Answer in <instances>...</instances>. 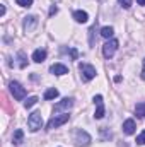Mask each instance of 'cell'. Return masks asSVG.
I'll return each instance as SVG.
<instances>
[{
  "label": "cell",
  "mask_w": 145,
  "mask_h": 147,
  "mask_svg": "<svg viewBox=\"0 0 145 147\" xmlns=\"http://www.w3.org/2000/svg\"><path fill=\"white\" fill-rule=\"evenodd\" d=\"M73 142H75V146H79V147H87V146H91L92 139H91V135H89L85 130L77 128V130L73 132Z\"/></svg>",
  "instance_id": "obj_1"
},
{
  "label": "cell",
  "mask_w": 145,
  "mask_h": 147,
  "mask_svg": "<svg viewBox=\"0 0 145 147\" xmlns=\"http://www.w3.org/2000/svg\"><path fill=\"white\" fill-rule=\"evenodd\" d=\"M28 127H29L31 132H38V130L43 127V116H41L39 111H34V113L29 115V118H28Z\"/></svg>",
  "instance_id": "obj_2"
},
{
  "label": "cell",
  "mask_w": 145,
  "mask_h": 147,
  "mask_svg": "<svg viewBox=\"0 0 145 147\" xmlns=\"http://www.w3.org/2000/svg\"><path fill=\"white\" fill-rule=\"evenodd\" d=\"M79 69H80V75H82L84 82H89V80H92L96 77V69L92 65H89V63H80Z\"/></svg>",
  "instance_id": "obj_3"
},
{
  "label": "cell",
  "mask_w": 145,
  "mask_h": 147,
  "mask_svg": "<svg viewBox=\"0 0 145 147\" xmlns=\"http://www.w3.org/2000/svg\"><path fill=\"white\" fill-rule=\"evenodd\" d=\"M9 87H10V92H12V96H14V99H17V101H22L24 98H26V89L19 84V82H10L9 84Z\"/></svg>",
  "instance_id": "obj_4"
},
{
  "label": "cell",
  "mask_w": 145,
  "mask_h": 147,
  "mask_svg": "<svg viewBox=\"0 0 145 147\" xmlns=\"http://www.w3.org/2000/svg\"><path fill=\"white\" fill-rule=\"evenodd\" d=\"M68 118H70V115H68V113H65V115H55V116L48 121V130H53V128L62 127L63 123H67V121H68Z\"/></svg>",
  "instance_id": "obj_5"
},
{
  "label": "cell",
  "mask_w": 145,
  "mask_h": 147,
  "mask_svg": "<svg viewBox=\"0 0 145 147\" xmlns=\"http://www.w3.org/2000/svg\"><path fill=\"white\" fill-rule=\"evenodd\" d=\"M118 45H119V43H118V39H109L108 43L103 46V55H104V58H108V60H109V58L116 53Z\"/></svg>",
  "instance_id": "obj_6"
},
{
  "label": "cell",
  "mask_w": 145,
  "mask_h": 147,
  "mask_svg": "<svg viewBox=\"0 0 145 147\" xmlns=\"http://www.w3.org/2000/svg\"><path fill=\"white\" fill-rule=\"evenodd\" d=\"M73 106V98H63L60 103L55 105L53 108V113H60V111H68Z\"/></svg>",
  "instance_id": "obj_7"
},
{
  "label": "cell",
  "mask_w": 145,
  "mask_h": 147,
  "mask_svg": "<svg viewBox=\"0 0 145 147\" xmlns=\"http://www.w3.org/2000/svg\"><path fill=\"white\" fill-rule=\"evenodd\" d=\"M94 105H96L94 118H96V120H101V118L104 116V103H103V96H101V94L94 96Z\"/></svg>",
  "instance_id": "obj_8"
},
{
  "label": "cell",
  "mask_w": 145,
  "mask_h": 147,
  "mask_svg": "<svg viewBox=\"0 0 145 147\" xmlns=\"http://www.w3.org/2000/svg\"><path fill=\"white\" fill-rule=\"evenodd\" d=\"M36 24H38L36 16H28V17H24V29H26V33L33 31V29L36 28Z\"/></svg>",
  "instance_id": "obj_9"
},
{
  "label": "cell",
  "mask_w": 145,
  "mask_h": 147,
  "mask_svg": "<svg viewBox=\"0 0 145 147\" xmlns=\"http://www.w3.org/2000/svg\"><path fill=\"white\" fill-rule=\"evenodd\" d=\"M50 72L53 75H65V74H68V69L65 65H62V63H53L50 67Z\"/></svg>",
  "instance_id": "obj_10"
},
{
  "label": "cell",
  "mask_w": 145,
  "mask_h": 147,
  "mask_svg": "<svg viewBox=\"0 0 145 147\" xmlns=\"http://www.w3.org/2000/svg\"><path fill=\"white\" fill-rule=\"evenodd\" d=\"M135 128H137V125H135V121H133V120H126V121L123 123V132H125L126 135L135 134Z\"/></svg>",
  "instance_id": "obj_11"
},
{
  "label": "cell",
  "mask_w": 145,
  "mask_h": 147,
  "mask_svg": "<svg viewBox=\"0 0 145 147\" xmlns=\"http://www.w3.org/2000/svg\"><path fill=\"white\" fill-rule=\"evenodd\" d=\"M33 60H34L36 63L44 62V60H46V50H43V48H38L36 51L33 53Z\"/></svg>",
  "instance_id": "obj_12"
},
{
  "label": "cell",
  "mask_w": 145,
  "mask_h": 147,
  "mask_svg": "<svg viewBox=\"0 0 145 147\" xmlns=\"http://www.w3.org/2000/svg\"><path fill=\"white\" fill-rule=\"evenodd\" d=\"M73 19H75L77 22L84 24V22L89 21V16H87V12H84V10H75V12H73Z\"/></svg>",
  "instance_id": "obj_13"
},
{
  "label": "cell",
  "mask_w": 145,
  "mask_h": 147,
  "mask_svg": "<svg viewBox=\"0 0 145 147\" xmlns=\"http://www.w3.org/2000/svg\"><path fill=\"white\" fill-rule=\"evenodd\" d=\"M12 142H14L15 146H19V144L24 142V132H22L21 128H17V130L14 132V135H12Z\"/></svg>",
  "instance_id": "obj_14"
},
{
  "label": "cell",
  "mask_w": 145,
  "mask_h": 147,
  "mask_svg": "<svg viewBox=\"0 0 145 147\" xmlns=\"http://www.w3.org/2000/svg\"><path fill=\"white\" fill-rule=\"evenodd\" d=\"M55 98H58V89H55V87H50V89H46V92H44V99H55Z\"/></svg>",
  "instance_id": "obj_15"
},
{
  "label": "cell",
  "mask_w": 145,
  "mask_h": 147,
  "mask_svg": "<svg viewBox=\"0 0 145 147\" xmlns=\"http://www.w3.org/2000/svg\"><path fill=\"white\" fill-rule=\"evenodd\" d=\"M2 108L7 111V113H14V108L10 106V103L7 99V94H2Z\"/></svg>",
  "instance_id": "obj_16"
},
{
  "label": "cell",
  "mask_w": 145,
  "mask_h": 147,
  "mask_svg": "<svg viewBox=\"0 0 145 147\" xmlns=\"http://www.w3.org/2000/svg\"><path fill=\"white\" fill-rule=\"evenodd\" d=\"M135 113H137L138 118H145V101L138 103V105L135 106Z\"/></svg>",
  "instance_id": "obj_17"
},
{
  "label": "cell",
  "mask_w": 145,
  "mask_h": 147,
  "mask_svg": "<svg viewBox=\"0 0 145 147\" xmlns=\"http://www.w3.org/2000/svg\"><path fill=\"white\" fill-rule=\"evenodd\" d=\"M17 58H19V67H21V69H26V65H28V57H26V53H24V51H19V53H17Z\"/></svg>",
  "instance_id": "obj_18"
},
{
  "label": "cell",
  "mask_w": 145,
  "mask_h": 147,
  "mask_svg": "<svg viewBox=\"0 0 145 147\" xmlns=\"http://www.w3.org/2000/svg\"><path fill=\"white\" fill-rule=\"evenodd\" d=\"M113 34H114V29H113L111 26H106V28H103V29H101V36L106 38V39L113 38Z\"/></svg>",
  "instance_id": "obj_19"
},
{
  "label": "cell",
  "mask_w": 145,
  "mask_h": 147,
  "mask_svg": "<svg viewBox=\"0 0 145 147\" xmlns=\"http://www.w3.org/2000/svg\"><path fill=\"white\" fill-rule=\"evenodd\" d=\"M38 101H39V99H38L36 96H31V98H28V99L24 101V108H26V110H29V108H33V106L36 105Z\"/></svg>",
  "instance_id": "obj_20"
},
{
  "label": "cell",
  "mask_w": 145,
  "mask_h": 147,
  "mask_svg": "<svg viewBox=\"0 0 145 147\" xmlns=\"http://www.w3.org/2000/svg\"><path fill=\"white\" fill-rule=\"evenodd\" d=\"M15 3L21 5V7H31L33 5V0H15Z\"/></svg>",
  "instance_id": "obj_21"
},
{
  "label": "cell",
  "mask_w": 145,
  "mask_h": 147,
  "mask_svg": "<svg viewBox=\"0 0 145 147\" xmlns=\"http://www.w3.org/2000/svg\"><path fill=\"white\" fill-rule=\"evenodd\" d=\"M137 144H138V146H145V130L137 137Z\"/></svg>",
  "instance_id": "obj_22"
},
{
  "label": "cell",
  "mask_w": 145,
  "mask_h": 147,
  "mask_svg": "<svg viewBox=\"0 0 145 147\" xmlns=\"http://www.w3.org/2000/svg\"><path fill=\"white\" fill-rule=\"evenodd\" d=\"M119 3H121V7H125V9H130V7H132V0H119Z\"/></svg>",
  "instance_id": "obj_23"
},
{
  "label": "cell",
  "mask_w": 145,
  "mask_h": 147,
  "mask_svg": "<svg viewBox=\"0 0 145 147\" xmlns=\"http://www.w3.org/2000/svg\"><path fill=\"white\" fill-rule=\"evenodd\" d=\"M94 31H96V26H92V28H91V31H89V33H91V39H89L91 46H94Z\"/></svg>",
  "instance_id": "obj_24"
},
{
  "label": "cell",
  "mask_w": 145,
  "mask_h": 147,
  "mask_svg": "<svg viewBox=\"0 0 145 147\" xmlns=\"http://www.w3.org/2000/svg\"><path fill=\"white\" fill-rule=\"evenodd\" d=\"M101 134H103L104 139H111V132H108L106 128H101Z\"/></svg>",
  "instance_id": "obj_25"
},
{
  "label": "cell",
  "mask_w": 145,
  "mask_h": 147,
  "mask_svg": "<svg viewBox=\"0 0 145 147\" xmlns=\"http://www.w3.org/2000/svg\"><path fill=\"white\" fill-rule=\"evenodd\" d=\"M56 12H58V7H56V5H51V9H50V17H51V16H55Z\"/></svg>",
  "instance_id": "obj_26"
},
{
  "label": "cell",
  "mask_w": 145,
  "mask_h": 147,
  "mask_svg": "<svg viewBox=\"0 0 145 147\" xmlns=\"http://www.w3.org/2000/svg\"><path fill=\"white\" fill-rule=\"evenodd\" d=\"M70 55H72L73 60H77V58H79V53H77V50H75V48H70Z\"/></svg>",
  "instance_id": "obj_27"
},
{
  "label": "cell",
  "mask_w": 145,
  "mask_h": 147,
  "mask_svg": "<svg viewBox=\"0 0 145 147\" xmlns=\"http://www.w3.org/2000/svg\"><path fill=\"white\" fill-rule=\"evenodd\" d=\"M0 16H5V3H0Z\"/></svg>",
  "instance_id": "obj_28"
},
{
  "label": "cell",
  "mask_w": 145,
  "mask_h": 147,
  "mask_svg": "<svg viewBox=\"0 0 145 147\" xmlns=\"http://www.w3.org/2000/svg\"><path fill=\"white\" fill-rule=\"evenodd\" d=\"M142 79L145 80V60H144V69H142Z\"/></svg>",
  "instance_id": "obj_29"
},
{
  "label": "cell",
  "mask_w": 145,
  "mask_h": 147,
  "mask_svg": "<svg viewBox=\"0 0 145 147\" xmlns=\"http://www.w3.org/2000/svg\"><path fill=\"white\" fill-rule=\"evenodd\" d=\"M138 2V5H145V0H137Z\"/></svg>",
  "instance_id": "obj_30"
}]
</instances>
